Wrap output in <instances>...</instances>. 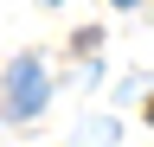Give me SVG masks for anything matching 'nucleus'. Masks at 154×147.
Here are the masks:
<instances>
[{
  "mask_svg": "<svg viewBox=\"0 0 154 147\" xmlns=\"http://www.w3.org/2000/svg\"><path fill=\"white\" fill-rule=\"evenodd\" d=\"M38 102H45V70L38 58H19L7 70V115H38Z\"/></svg>",
  "mask_w": 154,
  "mask_h": 147,
  "instance_id": "f257e3e1",
  "label": "nucleus"
},
{
  "mask_svg": "<svg viewBox=\"0 0 154 147\" xmlns=\"http://www.w3.org/2000/svg\"><path fill=\"white\" fill-rule=\"evenodd\" d=\"M116 7H135V0H116Z\"/></svg>",
  "mask_w": 154,
  "mask_h": 147,
  "instance_id": "f03ea898",
  "label": "nucleus"
},
{
  "mask_svg": "<svg viewBox=\"0 0 154 147\" xmlns=\"http://www.w3.org/2000/svg\"><path fill=\"white\" fill-rule=\"evenodd\" d=\"M148 122H154V102H148Z\"/></svg>",
  "mask_w": 154,
  "mask_h": 147,
  "instance_id": "7ed1b4c3",
  "label": "nucleus"
}]
</instances>
